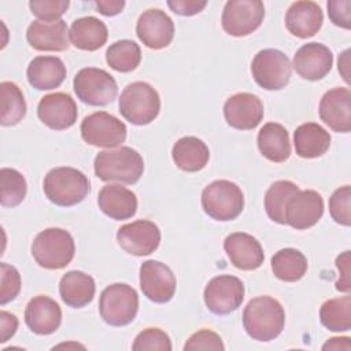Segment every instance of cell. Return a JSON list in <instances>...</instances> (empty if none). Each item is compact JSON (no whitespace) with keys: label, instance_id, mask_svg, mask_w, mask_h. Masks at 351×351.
Masks as SVG:
<instances>
[{"label":"cell","instance_id":"ac0fdd59","mask_svg":"<svg viewBox=\"0 0 351 351\" xmlns=\"http://www.w3.org/2000/svg\"><path fill=\"white\" fill-rule=\"evenodd\" d=\"M40 121L53 130L71 128L78 117L77 104L69 93L55 92L41 97L37 106Z\"/></svg>","mask_w":351,"mask_h":351},{"label":"cell","instance_id":"681fc988","mask_svg":"<svg viewBox=\"0 0 351 351\" xmlns=\"http://www.w3.org/2000/svg\"><path fill=\"white\" fill-rule=\"evenodd\" d=\"M348 64H350V49H346L340 56H339V71L341 73L344 81L348 84L350 82V73H348Z\"/></svg>","mask_w":351,"mask_h":351},{"label":"cell","instance_id":"4316f807","mask_svg":"<svg viewBox=\"0 0 351 351\" xmlns=\"http://www.w3.org/2000/svg\"><path fill=\"white\" fill-rule=\"evenodd\" d=\"M96 292L95 280L80 270H71L67 271L59 282V293L62 300L73 307V308H81L89 304Z\"/></svg>","mask_w":351,"mask_h":351},{"label":"cell","instance_id":"277c9868","mask_svg":"<svg viewBox=\"0 0 351 351\" xmlns=\"http://www.w3.org/2000/svg\"><path fill=\"white\" fill-rule=\"evenodd\" d=\"M75 244L73 236L60 228H48L40 232L32 244L36 263L48 270H60L74 258Z\"/></svg>","mask_w":351,"mask_h":351},{"label":"cell","instance_id":"cb8c5ba5","mask_svg":"<svg viewBox=\"0 0 351 351\" xmlns=\"http://www.w3.org/2000/svg\"><path fill=\"white\" fill-rule=\"evenodd\" d=\"M324 14L314 1H295L285 14V26L288 32L299 38L313 37L321 29Z\"/></svg>","mask_w":351,"mask_h":351},{"label":"cell","instance_id":"83f0119b","mask_svg":"<svg viewBox=\"0 0 351 351\" xmlns=\"http://www.w3.org/2000/svg\"><path fill=\"white\" fill-rule=\"evenodd\" d=\"M258 148L270 162H285L291 155V141L287 129L277 122L265 123L258 133Z\"/></svg>","mask_w":351,"mask_h":351},{"label":"cell","instance_id":"8fae6325","mask_svg":"<svg viewBox=\"0 0 351 351\" xmlns=\"http://www.w3.org/2000/svg\"><path fill=\"white\" fill-rule=\"evenodd\" d=\"M204 303L215 315H226L237 310L244 300V284L230 274L213 277L204 288Z\"/></svg>","mask_w":351,"mask_h":351},{"label":"cell","instance_id":"c3c4849f","mask_svg":"<svg viewBox=\"0 0 351 351\" xmlns=\"http://www.w3.org/2000/svg\"><path fill=\"white\" fill-rule=\"evenodd\" d=\"M322 350H351V343L348 337H332L324 346Z\"/></svg>","mask_w":351,"mask_h":351},{"label":"cell","instance_id":"ba28073f","mask_svg":"<svg viewBox=\"0 0 351 351\" xmlns=\"http://www.w3.org/2000/svg\"><path fill=\"white\" fill-rule=\"evenodd\" d=\"M251 73L261 88L266 90H280L285 88L291 80L292 64L284 52L266 48L254 56Z\"/></svg>","mask_w":351,"mask_h":351},{"label":"cell","instance_id":"60d3db41","mask_svg":"<svg viewBox=\"0 0 351 351\" xmlns=\"http://www.w3.org/2000/svg\"><path fill=\"white\" fill-rule=\"evenodd\" d=\"M69 5V0H32L29 3L32 14L44 22L60 21Z\"/></svg>","mask_w":351,"mask_h":351},{"label":"cell","instance_id":"d6986e66","mask_svg":"<svg viewBox=\"0 0 351 351\" xmlns=\"http://www.w3.org/2000/svg\"><path fill=\"white\" fill-rule=\"evenodd\" d=\"M333 53L321 43H307L293 55L292 66L295 71L307 81L324 78L332 69Z\"/></svg>","mask_w":351,"mask_h":351},{"label":"cell","instance_id":"74e56055","mask_svg":"<svg viewBox=\"0 0 351 351\" xmlns=\"http://www.w3.org/2000/svg\"><path fill=\"white\" fill-rule=\"evenodd\" d=\"M351 188L350 185H344L337 188L332 196L329 197V213L335 222L350 226L351 225Z\"/></svg>","mask_w":351,"mask_h":351},{"label":"cell","instance_id":"e575fe53","mask_svg":"<svg viewBox=\"0 0 351 351\" xmlns=\"http://www.w3.org/2000/svg\"><path fill=\"white\" fill-rule=\"evenodd\" d=\"M107 64L119 73H130L141 62V49L132 40H119L106 51Z\"/></svg>","mask_w":351,"mask_h":351},{"label":"cell","instance_id":"484cf974","mask_svg":"<svg viewBox=\"0 0 351 351\" xmlns=\"http://www.w3.org/2000/svg\"><path fill=\"white\" fill-rule=\"evenodd\" d=\"M66 66L58 56H36L27 66L26 77L37 90H51L62 85L66 78Z\"/></svg>","mask_w":351,"mask_h":351},{"label":"cell","instance_id":"3957f363","mask_svg":"<svg viewBox=\"0 0 351 351\" xmlns=\"http://www.w3.org/2000/svg\"><path fill=\"white\" fill-rule=\"evenodd\" d=\"M43 189L49 202L60 207H70L81 203L90 192L88 177L69 166L49 170L44 177Z\"/></svg>","mask_w":351,"mask_h":351},{"label":"cell","instance_id":"7402d4cb","mask_svg":"<svg viewBox=\"0 0 351 351\" xmlns=\"http://www.w3.org/2000/svg\"><path fill=\"white\" fill-rule=\"evenodd\" d=\"M25 322L33 333L47 336L59 329L62 310L49 296L38 295L29 300L25 308Z\"/></svg>","mask_w":351,"mask_h":351},{"label":"cell","instance_id":"7c38bea8","mask_svg":"<svg viewBox=\"0 0 351 351\" xmlns=\"http://www.w3.org/2000/svg\"><path fill=\"white\" fill-rule=\"evenodd\" d=\"M265 5L259 0H229L222 11V29L234 37L248 36L263 22Z\"/></svg>","mask_w":351,"mask_h":351},{"label":"cell","instance_id":"f35d334b","mask_svg":"<svg viewBox=\"0 0 351 351\" xmlns=\"http://www.w3.org/2000/svg\"><path fill=\"white\" fill-rule=\"evenodd\" d=\"M132 348L134 351H145V350H160V351H170L171 350V340L166 332L159 328H147L140 332Z\"/></svg>","mask_w":351,"mask_h":351},{"label":"cell","instance_id":"ffe728a7","mask_svg":"<svg viewBox=\"0 0 351 351\" xmlns=\"http://www.w3.org/2000/svg\"><path fill=\"white\" fill-rule=\"evenodd\" d=\"M321 121L333 132L351 130V92L348 88H333L322 96L318 107Z\"/></svg>","mask_w":351,"mask_h":351},{"label":"cell","instance_id":"30bf717a","mask_svg":"<svg viewBox=\"0 0 351 351\" xmlns=\"http://www.w3.org/2000/svg\"><path fill=\"white\" fill-rule=\"evenodd\" d=\"M126 125L106 111L93 112L81 122L82 140L95 147H119L126 140Z\"/></svg>","mask_w":351,"mask_h":351},{"label":"cell","instance_id":"f6af8a7d","mask_svg":"<svg viewBox=\"0 0 351 351\" xmlns=\"http://www.w3.org/2000/svg\"><path fill=\"white\" fill-rule=\"evenodd\" d=\"M336 266L340 271V278L336 282V289L340 292H350V251H344L336 258Z\"/></svg>","mask_w":351,"mask_h":351},{"label":"cell","instance_id":"8992f818","mask_svg":"<svg viewBox=\"0 0 351 351\" xmlns=\"http://www.w3.org/2000/svg\"><path fill=\"white\" fill-rule=\"evenodd\" d=\"M202 208L215 221H232L244 208V195L237 184L228 180H217L203 189Z\"/></svg>","mask_w":351,"mask_h":351},{"label":"cell","instance_id":"ab89813d","mask_svg":"<svg viewBox=\"0 0 351 351\" xmlns=\"http://www.w3.org/2000/svg\"><path fill=\"white\" fill-rule=\"evenodd\" d=\"M0 278V303L1 306H4L18 296L21 291V274L14 266L1 262Z\"/></svg>","mask_w":351,"mask_h":351},{"label":"cell","instance_id":"2e32d148","mask_svg":"<svg viewBox=\"0 0 351 351\" xmlns=\"http://www.w3.org/2000/svg\"><path fill=\"white\" fill-rule=\"evenodd\" d=\"M263 104L256 95L240 92L223 104V117L229 126L237 130H252L263 119Z\"/></svg>","mask_w":351,"mask_h":351},{"label":"cell","instance_id":"4fadbf2b","mask_svg":"<svg viewBox=\"0 0 351 351\" xmlns=\"http://www.w3.org/2000/svg\"><path fill=\"white\" fill-rule=\"evenodd\" d=\"M324 214V199L313 189L293 193L284 208V225L303 230L314 226Z\"/></svg>","mask_w":351,"mask_h":351},{"label":"cell","instance_id":"f546056e","mask_svg":"<svg viewBox=\"0 0 351 351\" xmlns=\"http://www.w3.org/2000/svg\"><path fill=\"white\" fill-rule=\"evenodd\" d=\"M330 140V134L315 122L302 123L293 133L296 154L304 159L322 156L329 149Z\"/></svg>","mask_w":351,"mask_h":351},{"label":"cell","instance_id":"b9f144b4","mask_svg":"<svg viewBox=\"0 0 351 351\" xmlns=\"http://www.w3.org/2000/svg\"><path fill=\"white\" fill-rule=\"evenodd\" d=\"M185 351L192 350H214V351H222L225 350V346L222 343V339L218 333L210 330V329H202L195 332L185 343L184 346Z\"/></svg>","mask_w":351,"mask_h":351},{"label":"cell","instance_id":"f1b7e54d","mask_svg":"<svg viewBox=\"0 0 351 351\" xmlns=\"http://www.w3.org/2000/svg\"><path fill=\"white\" fill-rule=\"evenodd\" d=\"M171 156L178 169L195 173L206 167L210 159V151L204 141L195 136H185L176 141Z\"/></svg>","mask_w":351,"mask_h":351},{"label":"cell","instance_id":"836d02e7","mask_svg":"<svg viewBox=\"0 0 351 351\" xmlns=\"http://www.w3.org/2000/svg\"><path fill=\"white\" fill-rule=\"evenodd\" d=\"M1 114L0 123L3 126H14L19 123L26 114V101L19 86L11 81L0 84Z\"/></svg>","mask_w":351,"mask_h":351},{"label":"cell","instance_id":"5bb4252c","mask_svg":"<svg viewBox=\"0 0 351 351\" xmlns=\"http://www.w3.org/2000/svg\"><path fill=\"white\" fill-rule=\"evenodd\" d=\"M117 240L128 254L145 256L159 247L160 230L152 221L137 219L122 225L117 232Z\"/></svg>","mask_w":351,"mask_h":351},{"label":"cell","instance_id":"44dd1931","mask_svg":"<svg viewBox=\"0 0 351 351\" xmlns=\"http://www.w3.org/2000/svg\"><path fill=\"white\" fill-rule=\"evenodd\" d=\"M223 250L232 265L240 270H255L262 266L265 259L261 243L254 236L244 232L226 236Z\"/></svg>","mask_w":351,"mask_h":351},{"label":"cell","instance_id":"52a82bcc","mask_svg":"<svg viewBox=\"0 0 351 351\" xmlns=\"http://www.w3.org/2000/svg\"><path fill=\"white\" fill-rule=\"evenodd\" d=\"M138 311V295L128 284H111L106 287L99 299V313L103 321L111 326L130 324Z\"/></svg>","mask_w":351,"mask_h":351},{"label":"cell","instance_id":"1f68e13d","mask_svg":"<svg viewBox=\"0 0 351 351\" xmlns=\"http://www.w3.org/2000/svg\"><path fill=\"white\" fill-rule=\"evenodd\" d=\"M273 274L285 282H295L303 278L307 271L306 256L295 248H282L271 258Z\"/></svg>","mask_w":351,"mask_h":351},{"label":"cell","instance_id":"d4e9b609","mask_svg":"<svg viewBox=\"0 0 351 351\" xmlns=\"http://www.w3.org/2000/svg\"><path fill=\"white\" fill-rule=\"evenodd\" d=\"M99 208L111 219L122 221L132 218L137 211L134 192L118 184L104 185L97 195Z\"/></svg>","mask_w":351,"mask_h":351},{"label":"cell","instance_id":"9a60e30c","mask_svg":"<svg viewBox=\"0 0 351 351\" xmlns=\"http://www.w3.org/2000/svg\"><path fill=\"white\" fill-rule=\"evenodd\" d=\"M140 288L154 303H167L173 299L177 280L171 269L159 261H145L140 267Z\"/></svg>","mask_w":351,"mask_h":351},{"label":"cell","instance_id":"9c48e42d","mask_svg":"<svg viewBox=\"0 0 351 351\" xmlns=\"http://www.w3.org/2000/svg\"><path fill=\"white\" fill-rule=\"evenodd\" d=\"M77 97L89 106H107L114 101L118 85L114 77L103 69H81L73 81Z\"/></svg>","mask_w":351,"mask_h":351},{"label":"cell","instance_id":"5b68a950","mask_svg":"<svg viewBox=\"0 0 351 351\" xmlns=\"http://www.w3.org/2000/svg\"><path fill=\"white\" fill-rule=\"evenodd\" d=\"M121 115L133 125L151 123L160 111V97L154 86L144 81L129 84L119 96Z\"/></svg>","mask_w":351,"mask_h":351},{"label":"cell","instance_id":"7dc6e473","mask_svg":"<svg viewBox=\"0 0 351 351\" xmlns=\"http://www.w3.org/2000/svg\"><path fill=\"white\" fill-rule=\"evenodd\" d=\"M95 7L101 15L112 16L119 14L123 10L125 1L123 0H97L95 1Z\"/></svg>","mask_w":351,"mask_h":351},{"label":"cell","instance_id":"e0dca14e","mask_svg":"<svg viewBox=\"0 0 351 351\" xmlns=\"http://www.w3.org/2000/svg\"><path fill=\"white\" fill-rule=\"evenodd\" d=\"M138 40L151 49L166 48L174 37L173 19L159 8L144 11L136 25Z\"/></svg>","mask_w":351,"mask_h":351},{"label":"cell","instance_id":"ee69618b","mask_svg":"<svg viewBox=\"0 0 351 351\" xmlns=\"http://www.w3.org/2000/svg\"><path fill=\"white\" fill-rule=\"evenodd\" d=\"M167 5L171 8L173 12L182 15V16H191L199 14L206 5V0H169Z\"/></svg>","mask_w":351,"mask_h":351},{"label":"cell","instance_id":"d590c367","mask_svg":"<svg viewBox=\"0 0 351 351\" xmlns=\"http://www.w3.org/2000/svg\"><path fill=\"white\" fill-rule=\"evenodd\" d=\"M299 191V186L288 180L276 181L269 186L265 195V210L269 218L284 225V208L289 197Z\"/></svg>","mask_w":351,"mask_h":351},{"label":"cell","instance_id":"d6a6232c","mask_svg":"<svg viewBox=\"0 0 351 351\" xmlns=\"http://www.w3.org/2000/svg\"><path fill=\"white\" fill-rule=\"evenodd\" d=\"M321 324L332 332H347L351 329V296L326 300L319 310Z\"/></svg>","mask_w":351,"mask_h":351},{"label":"cell","instance_id":"8d00e7d4","mask_svg":"<svg viewBox=\"0 0 351 351\" xmlns=\"http://www.w3.org/2000/svg\"><path fill=\"white\" fill-rule=\"evenodd\" d=\"M27 185L23 174L15 169L3 167L0 170V203L4 207L21 204L26 196Z\"/></svg>","mask_w":351,"mask_h":351},{"label":"cell","instance_id":"603a6c76","mask_svg":"<svg viewBox=\"0 0 351 351\" xmlns=\"http://www.w3.org/2000/svg\"><path fill=\"white\" fill-rule=\"evenodd\" d=\"M26 40L37 51L62 52L69 48V30L63 19L55 22L33 21L26 32Z\"/></svg>","mask_w":351,"mask_h":351},{"label":"cell","instance_id":"bcb514c9","mask_svg":"<svg viewBox=\"0 0 351 351\" xmlns=\"http://www.w3.org/2000/svg\"><path fill=\"white\" fill-rule=\"evenodd\" d=\"M18 328V319L14 314L7 313V311H1L0 313V341L5 343L8 339H11Z\"/></svg>","mask_w":351,"mask_h":351},{"label":"cell","instance_id":"7a4b0ae2","mask_svg":"<svg viewBox=\"0 0 351 351\" xmlns=\"http://www.w3.org/2000/svg\"><path fill=\"white\" fill-rule=\"evenodd\" d=\"M93 166L96 177L106 182L136 184L144 173L143 156L136 149L125 145L99 152Z\"/></svg>","mask_w":351,"mask_h":351},{"label":"cell","instance_id":"4dcf8cb0","mask_svg":"<svg viewBox=\"0 0 351 351\" xmlns=\"http://www.w3.org/2000/svg\"><path fill=\"white\" fill-rule=\"evenodd\" d=\"M107 37V26L95 16L75 19L69 30L70 43L82 51H96L101 48L106 44Z\"/></svg>","mask_w":351,"mask_h":351},{"label":"cell","instance_id":"6da1fadb","mask_svg":"<svg viewBox=\"0 0 351 351\" xmlns=\"http://www.w3.org/2000/svg\"><path fill=\"white\" fill-rule=\"evenodd\" d=\"M285 324V311L281 303L271 296L251 299L243 311V326L250 337L258 341H270L280 336Z\"/></svg>","mask_w":351,"mask_h":351},{"label":"cell","instance_id":"7bdbcfd3","mask_svg":"<svg viewBox=\"0 0 351 351\" xmlns=\"http://www.w3.org/2000/svg\"><path fill=\"white\" fill-rule=\"evenodd\" d=\"M329 19L343 29L351 27V1L350 0H330L328 1Z\"/></svg>","mask_w":351,"mask_h":351}]
</instances>
